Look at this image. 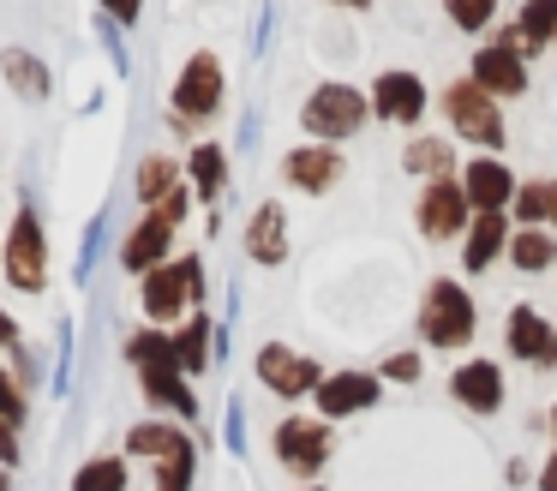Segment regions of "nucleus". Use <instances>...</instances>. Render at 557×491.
I'll use <instances>...</instances> for the list:
<instances>
[{"label": "nucleus", "mask_w": 557, "mask_h": 491, "mask_svg": "<svg viewBox=\"0 0 557 491\" xmlns=\"http://www.w3.org/2000/svg\"><path fill=\"white\" fill-rule=\"evenodd\" d=\"M0 419H13V426L30 419V395H25V383H18L7 366H0Z\"/></svg>", "instance_id": "nucleus-34"}, {"label": "nucleus", "mask_w": 557, "mask_h": 491, "mask_svg": "<svg viewBox=\"0 0 557 491\" xmlns=\"http://www.w3.org/2000/svg\"><path fill=\"white\" fill-rule=\"evenodd\" d=\"M377 378L384 383H420V354H389Z\"/></svg>", "instance_id": "nucleus-38"}, {"label": "nucleus", "mask_w": 557, "mask_h": 491, "mask_svg": "<svg viewBox=\"0 0 557 491\" xmlns=\"http://www.w3.org/2000/svg\"><path fill=\"white\" fill-rule=\"evenodd\" d=\"M557 36V0H528L521 7V30L516 36H504L516 54H528V48H540V42H552Z\"/></svg>", "instance_id": "nucleus-30"}, {"label": "nucleus", "mask_w": 557, "mask_h": 491, "mask_svg": "<svg viewBox=\"0 0 557 491\" xmlns=\"http://www.w3.org/2000/svg\"><path fill=\"white\" fill-rule=\"evenodd\" d=\"M509 263H516L521 275H540L557 263V234H545V228H516L509 234Z\"/></svg>", "instance_id": "nucleus-26"}, {"label": "nucleus", "mask_w": 557, "mask_h": 491, "mask_svg": "<svg viewBox=\"0 0 557 491\" xmlns=\"http://www.w3.org/2000/svg\"><path fill=\"white\" fill-rule=\"evenodd\" d=\"M126 366H133V371L181 366V359H174V330H157V323H150V330H133V335H126Z\"/></svg>", "instance_id": "nucleus-27"}, {"label": "nucleus", "mask_w": 557, "mask_h": 491, "mask_svg": "<svg viewBox=\"0 0 557 491\" xmlns=\"http://www.w3.org/2000/svg\"><path fill=\"white\" fill-rule=\"evenodd\" d=\"M246 251H252V263H264V270H276L282 258H288V216H282V204H258L252 222H246Z\"/></svg>", "instance_id": "nucleus-21"}, {"label": "nucleus", "mask_w": 557, "mask_h": 491, "mask_svg": "<svg viewBox=\"0 0 557 491\" xmlns=\"http://www.w3.org/2000/svg\"><path fill=\"white\" fill-rule=\"evenodd\" d=\"M509 210H516L521 228H557V180H528V186H516V198H509Z\"/></svg>", "instance_id": "nucleus-28"}, {"label": "nucleus", "mask_w": 557, "mask_h": 491, "mask_svg": "<svg viewBox=\"0 0 557 491\" xmlns=\"http://www.w3.org/2000/svg\"><path fill=\"white\" fill-rule=\"evenodd\" d=\"M342 7H372V0H342Z\"/></svg>", "instance_id": "nucleus-48"}, {"label": "nucleus", "mask_w": 557, "mask_h": 491, "mask_svg": "<svg viewBox=\"0 0 557 491\" xmlns=\"http://www.w3.org/2000/svg\"><path fill=\"white\" fill-rule=\"evenodd\" d=\"M186 174H193V192L205 204H222V186H228V156H222V144H198L186 156Z\"/></svg>", "instance_id": "nucleus-24"}, {"label": "nucleus", "mask_w": 557, "mask_h": 491, "mask_svg": "<svg viewBox=\"0 0 557 491\" xmlns=\"http://www.w3.org/2000/svg\"><path fill=\"white\" fill-rule=\"evenodd\" d=\"M504 366L497 359H461L456 371H449V395H456L468 414H497L504 407Z\"/></svg>", "instance_id": "nucleus-13"}, {"label": "nucleus", "mask_w": 557, "mask_h": 491, "mask_svg": "<svg viewBox=\"0 0 557 491\" xmlns=\"http://www.w3.org/2000/svg\"><path fill=\"white\" fill-rule=\"evenodd\" d=\"M7 282L18 294H42L49 287V240H42V216L30 204L13 216V234H7Z\"/></svg>", "instance_id": "nucleus-4"}, {"label": "nucleus", "mask_w": 557, "mask_h": 491, "mask_svg": "<svg viewBox=\"0 0 557 491\" xmlns=\"http://www.w3.org/2000/svg\"><path fill=\"white\" fill-rule=\"evenodd\" d=\"M138 390H145V402L157 407L162 419H181V426H193V419L205 414V402H198L193 378H186L181 366H162V371H138Z\"/></svg>", "instance_id": "nucleus-12"}, {"label": "nucleus", "mask_w": 557, "mask_h": 491, "mask_svg": "<svg viewBox=\"0 0 557 491\" xmlns=\"http://www.w3.org/2000/svg\"><path fill=\"white\" fill-rule=\"evenodd\" d=\"M169 251H174V222H162V216L150 210L145 222L121 240V270L126 275H150L157 263H169Z\"/></svg>", "instance_id": "nucleus-14"}, {"label": "nucleus", "mask_w": 557, "mask_h": 491, "mask_svg": "<svg viewBox=\"0 0 557 491\" xmlns=\"http://www.w3.org/2000/svg\"><path fill=\"white\" fill-rule=\"evenodd\" d=\"M138 7H145V0H102V12H109L114 24H133V19H138Z\"/></svg>", "instance_id": "nucleus-44"}, {"label": "nucleus", "mask_w": 557, "mask_h": 491, "mask_svg": "<svg viewBox=\"0 0 557 491\" xmlns=\"http://www.w3.org/2000/svg\"><path fill=\"white\" fill-rule=\"evenodd\" d=\"M449 19L461 24V30H480V24H492V0H444Z\"/></svg>", "instance_id": "nucleus-35"}, {"label": "nucleus", "mask_w": 557, "mask_h": 491, "mask_svg": "<svg viewBox=\"0 0 557 491\" xmlns=\"http://www.w3.org/2000/svg\"><path fill=\"white\" fill-rule=\"evenodd\" d=\"M366 114H372V102L354 84H318L300 108V126L312 132V144H342L366 126Z\"/></svg>", "instance_id": "nucleus-3"}, {"label": "nucleus", "mask_w": 557, "mask_h": 491, "mask_svg": "<svg viewBox=\"0 0 557 491\" xmlns=\"http://www.w3.org/2000/svg\"><path fill=\"white\" fill-rule=\"evenodd\" d=\"M533 491H557V443H552V455L540 462V474H533Z\"/></svg>", "instance_id": "nucleus-43"}, {"label": "nucleus", "mask_w": 557, "mask_h": 491, "mask_svg": "<svg viewBox=\"0 0 557 491\" xmlns=\"http://www.w3.org/2000/svg\"><path fill=\"white\" fill-rule=\"evenodd\" d=\"M282 168H288V180H294V186H300V192H312V198H318V192H330V186H336V180H342V168H348V162L336 156V144H300V150H288V162H282Z\"/></svg>", "instance_id": "nucleus-20"}, {"label": "nucleus", "mask_w": 557, "mask_h": 491, "mask_svg": "<svg viewBox=\"0 0 557 491\" xmlns=\"http://www.w3.org/2000/svg\"><path fill=\"white\" fill-rule=\"evenodd\" d=\"M13 378L25 383V390H37V383H42V354H37V347H25V342L13 347Z\"/></svg>", "instance_id": "nucleus-37"}, {"label": "nucleus", "mask_w": 557, "mask_h": 491, "mask_svg": "<svg viewBox=\"0 0 557 491\" xmlns=\"http://www.w3.org/2000/svg\"><path fill=\"white\" fill-rule=\"evenodd\" d=\"M372 114L389 120V126H413L425 114V84L413 72H384L372 84Z\"/></svg>", "instance_id": "nucleus-17"}, {"label": "nucleus", "mask_w": 557, "mask_h": 491, "mask_svg": "<svg viewBox=\"0 0 557 491\" xmlns=\"http://www.w3.org/2000/svg\"><path fill=\"white\" fill-rule=\"evenodd\" d=\"M181 275H186V287H193V311H198V306H205V258H193V251H186Z\"/></svg>", "instance_id": "nucleus-42"}, {"label": "nucleus", "mask_w": 557, "mask_h": 491, "mask_svg": "<svg viewBox=\"0 0 557 491\" xmlns=\"http://www.w3.org/2000/svg\"><path fill=\"white\" fill-rule=\"evenodd\" d=\"M102 240H109V216H90L85 240H78V263H73L78 282H90V270H97V258H102Z\"/></svg>", "instance_id": "nucleus-32"}, {"label": "nucleus", "mask_w": 557, "mask_h": 491, "mask_svg": "<svg viewBox=\"0 0 557 491\" xmlns=\"http://www.w3.org/2000/svg\"><path fill=\"white\" fill-rule=\"evenodd\" d=\"M473 84H480L485 96H521L528 90V66H521V54L509 42H492L473 54Z\"/></svg>", "instance_id": "nucleus-19"}, {"label": "nucleus", "mask_w": 557, "mask_h": 491, "mask_svg": "<svg viewBox=\"0 0 557 491\" xmlns=\"http://www.w3.org/2000/svg\"><path fill=\"white\" fill-rule=\"evenodd\" d=\"M0 491H13V467H0Z\"/></svg>", "instance_id": "nucleus-46"}, {"label": "nucleus", "mask_w": 557, "mask_h": 491, "mask_svg": "<svg viewBox=\"0 0 557 491\" xmlns=\"http://www.w3.org/2000/svg\"><path fill=\"white\" fill-rule=\"evenodd\" d=\"M270 450H276V467L294 474L300 486H318V474L336 455V438H330V419L318 414H288L276 431H270Z\"/></svg>", "instance_id": "nucleus-2"}, {"label": "nucleus", "mask_w": 557, "mask_h": 491, "mask_svg": "<svg viewBox=\"0 0 557 491\" xmlns=\"http://www.w3.org/2000/svg\"><path fill=\"white\" fill-rule=\"evenodd\" d=\"M480 330V311H473V294L449 275H437L420 299V342L425 347H444V354H461Z\"/></svg>", "instance_id": "nucleus-1"}, {"label": "nucleus", "mask_w": 557, "mask_h": 491, "mask_svg": "<svg viewBox=\"0 0 557 491\" xmlns=\"http://www.w3.org/2000/svg\"><path fill=\"white\" fill-rule=\"evenodd\" d=\"M138 306H145V318L157 323V330H169L181 311H193V287H186V275H181V258L157 263V270L145 275V287H138Z\"/></svg>", "instance_id": "nucleus-11"}, {"label": "nucleus", "mask_w": 557, "mask_h": 491, "mask_svg": "<svg viewBox=\"0 0 557 491\" xmlns=\"http://www.w3.org/2000/svg\"><path fill=\"white\" fill-rule=\"evenodd\" d=\"M186 450H198V438H193V426H181V419H138L133 431H126V455H145L150 467L157 462H169V455H186Z\"/></svg>", "instance_id": "nucleus-15"}, {"label": "nucleus", "mask_w": 557, "mask_h": 491, "mask_svg": "<svg viewBox=\"0 0 557 491\" xmlns=\"http://www.w3.org/2000/svg\"><path fill=\"white\" fill-rule=\"evenodd\" d=\"M0 72H7V84H13L25 102H42V96L54 90L49 66H42L37 54H25V48H7V54H0Z\"/></svg>", "instance_id": "nucleus-23"}, {"label": "nucleus", "mask_w": 557, "mask_h": 491, "mask_svg": "<svg viewBox=\"0 0 557 491\" xmlns=\"http://www.w3.org/2000/svg\"><path fill=\"white\" fill-rule=\"evenodd\" d=\"M401 168H408V174H420V180H449V174H456V150H449L444 138H408Z\"/></svg>", "instance_id": "nucleus-29"}, {"label": "nucleus", "mask_w": 557, "mask_h": 491, "mask_svg": "<svg viewBox=\"0 0 557 491\" xmlns=\"http://www.w3.org/2000/svg\"><path fill=\"white\" fill-rule=\"evenodd\" d=\"M193 479H198V450L157 462V491H193Z\"/></svg>", "instance_id": "nucleus-33"}, {"label": "nucleus", "mask_w": 557, "mask_h": 491, "mask_svg": "<svg viewBox=\"0 0 557 491\" xmlns=\"http://www.w3.org/2000/svg\"><path fill=\"white\" fill-rule=\"evenodd\" d=\"M258 383H264L270 395H282V402H306V395L324 383V366L306 359L300 347H288V342H264L258 347Z\"/></svg>", "instance_id": "nucleus-7"}, {"label": "nucleus", "mask_w": 557, "mask_h": 491, "mask_svg": "<svg viewBox=\"0 0 557 491\" xmlns=\"http://www.w3.org/2000/svg\"><path fill=\"white\" fill-rule=\"evenodd\" d=\"M174 359H181L186 378L216 366V318H210V311H193V318L174 330Z\"/></svg>", "instance_id": "nucleus-22"}, {"label": "nucleus", "mask_w": 557, "mask_h": 491, "mask_svg": "<svg viewBox=\"0 0 557 491\" xmlns=\"http://www.w3.org/2000/svg\"><path fill=\"white\" fill-rule=\"evenodd\" d=\"M552 443H557V407H552Z\"/></svg>", "instance_id": "nucleus-49"}, {"label": "nucleus", "mask_w": 557, "mask_h": 491, "mask_svg": "<svg viewBox=\"0 0 557 491\" xmlns=\"http://www.w3.org/2000/svg\"><path fill=\"white\" fill-rule=\"evenodd\" d=\"M509 251V216L504 210H480L468 222V234H461V270H492L497 258Z\"/></svg>", "instance_id": "nucleus-18"}, {"label": "nucleus", "mask_w": 557, "mask_h": 491, "mask_svg": "<svg viewBox=\"0 0 557 491\" xmlns=\"http://www.w3.org/2000/svg\"><path fill=\"white\" fill-rule=\"evenodd\" d=\"M73 491H133V455H90L73 474Z\"/></svg>", "instance_id": "nucleus-25"}, {"label": "nucleus", "mask_w": 557, "mask_h": 491, "mask_svg": "<svg viewBox=\"0 0 557 491\" xmlns=\"http://www.w3.org/2000/svg\"><path fill=\"white\" fill-rule=\"evenodd\" d=\"M222 90H228V84H222V60L216 54H193L186 60V72L181 78H174V126H198V120H210V114H222Z\"/></svg>", "instance_id": "nucleus-8"}, {"label": "nucleus", "mask_w": 557, "mask_h": 491, "mask_svg": "<svg viewBox=\"0 0 557 491\" xmlns=\"http://www.w3.org/2000/svg\"><path fill=\"white\" fill-rule=\"evenodd\" d=\"M384 402V378L377 371H360V366H342V371H324V383L312 390V407H318V419H354V414H366V407H377Z\"/></svg>", "instance_id": "nucleus-5"}, {"label": "nucleus", "mask_w": 557, "mask_h": 491, "mask_svg": "<svg viewBox=\"0 0 557 491\" xmlns=\"http://www.w3.org/2000/svg\"><path fill=\"white\" fill-rule=\"evenodd\" d=\"M413 222H420L425 240H456V234H468L473 204H468V192H461V180H456V174H449V180H432V186L420 192V204H413Z\"/></svg>", "instance_id": "nucleus-9"}, {"label": "nucleus", "mask_w": 557, "mask_h": 491, "mask_svg": "<svg viewBox=\"0 0 557 491\" xmlns=\"http://www.w3.org/2000/svg\"><path fill=\"white\" fill-rule=\"evenodd\" d=\"M222 443H228V455H246V407L240 402L222 407Z\"/></svg>", "instance_id": "nucleus-36"}, {"label": "nucleus", "mask_w": 557, "mask_h": 491, "mask_svg": "<svg viewBox=\"0 0 557 491\" xmlns=\"http://www.w3.org/2000/svg\"><path fill=\"white\" fill-rule=\"evenodd\" d=\"M18 431H25V426L0 419V467H18V462H25V443H18Z\"/></svg>", "instance_id": "nucleus-40"}, {"label": "nucleus", "mask_w": 557, "mask_h": 491, "mask_svg": "<svg viewBox=\"0 0 557 491\" xmlns=\"http://www.w3.org/2000/svg\"><path fill=\"white\" fill-rule=\"evenodd\" d=\"M97 36H102V48L114 54V72H133V60H126V42H121V30H114V19H109V12H102Z\"/></svg>", "instance_id": "nucleus-41"}, {"label": "nucleus", "mask_w": 557, "mask_h": 491, "mask_svg": "<svg viewBox=\"0 0 557 491\" xmlns=\"http://www.w3.org/2000/svg\"><path fill=\"white\" fill-rule=\"evenodd\" d=\"M25 335H18V323H13V311H0V347H18Z\"/></svg>", "instance_id": "nucleus-45"}, {"label": "nucleus", "mask_w": 557, "mask_h": 491, "mask_svg": "<svg viewBox=\"0 0 557 491\" xmlns=\"http://www.w3.org/2000/svg\"><path fill=\"white\" fill-rule=\"evenodd\" d=\"M294 491H324V479H318V486H294Z\"/></svg>", "instance_id": "nucleus-47"}, {"label": "nucleus", "mask_w": 557, "mask_h": 491, "mask_svg": "<svg viewBox=\"0 0 557 491\" xmlns=\"http://www.w3.org/2000/svg\"><path fill=\"white\" fill-rule=\"evenodd\" d=\"M461 192H468L473 216L480 210H509L516 174H509V162H497V156H480V162H461Z\"/></svg>", "instance_id": "nucleus-16"}, {"label": "nucleus", "mask_w": 557, "mask_h": 491, "mask_svg": "<svg viewBox=\"0 0 557 491\" xmlns=\"http://www.w3.org/2000/svg\"><path fill=\"white\" fill-rule=\"evenodd\" d=\"M174 186H181V162H174V156H145V162H138L133 192H138L145 204H162Z\"/></svg>", "instance_id": "nucleus-31"}, {"label": "nucleus", "mask_w": 557, "mask_h": 491, "mask_svg": "<svg viewBox=\"0 0 557 491\" xmlns=\"http://www.w3.org/2000/svg\"><path fill=\"white\" fill-rule=\"evenodd\" d=\"M444 114H449V126L468 144H480V150H497V144H504V114H497V102L473 78H456L444 90Z\"/></svg>", "instance_id": "nucleus-6"}, {"label": "nucleus", "mask_w": 557, "mask_h": 491, "mask_svg": "<svg viewBox=\"0 0 557 491\" xmlns=\"http://www.w3.org/2000/svg\"><path fill=\"white\" fill-rule=\"evenodd\" d=\"M504 342H509V359H521V366H557V323L540 306H509Z\"/></svg>", "instance_id": "nucleus-10"}, {"label": "nucleus", "mask_w": 557, "mask_h": 491, "mask_svg": "<svg viewBox=\"0 0 557 491\" xmlns=\"http://www.w3.org/2000/svg\"><path fill=\"white\" fill-rule=\"evenodd\" d=\"M150 210H157L162 222H174V228H181V222H186V210H193V192H186V186H174L169 198H162V204H150Z\"/></svg>", "instance_id": "nucleus-39"}]
</instances>
